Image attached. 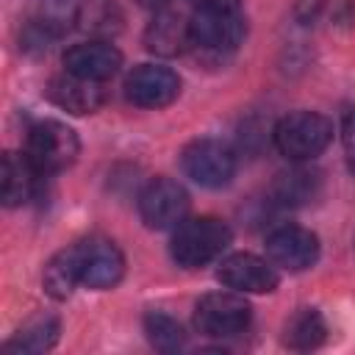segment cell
I'll return each mask as SVG.
<instances>
[{
  "label": "cell",
  "instance_id": "3957f363",
  "mask_svg": "<svg viewBox=\"0 0 355 355\" xmlns=\"http://www.w3.org/2000/svg\"><path fill=\"white\" fill-rule=\"evenodd\" d=\"M272 139L288 161H313L333 141V122L316 111H294L275 125Z\"/></svg>",
  "mask_w": 355,
  "mask_h": 355
},
{
  "label": "cell",
  "instance_id": "ac0fdd59",
  "mask_svg": "<svg viewBox=\"0 0 355 355\" xmlns=\"http://www.w3.org/2000/svg\"><path fill=\"white\" fill-rule=\"evenodd\" d=\"M327 336V324L316 308H300L286 322V344L294 349H311L319 347Z\"/></svg>",
  "mask_w": 355,
  "mask_h": 355
},
{
  "label": "cell",
  "instance_id": "30bf717a",
  "mask_svg": "<svg viewBox=\"0 0 355 355\" xmlns=\"http://www.w3.org/2000/svg\"><path fill=\"white\" fill-rule=\"evenodd\" d=\"M180 94V78L169 67L139 64L125 78V97L139 108H164Z\"/></svg>",
  "mask_w": 355,
  "mask_h": 355
},
{
  "label": "cell",
  "instance_id": "52a82bcc",
  "mask_svg": "<svg viewBox=\"0 0 355 355\" xmlns=\"http://www.w3.org/2000/svg\"><path fill=\"white\" fill-rule=\"evenodd\" d=\"M72 255H75L80 286H89V288L100 291V288H111L122 280L125 258H122V252L114 241L92 236V239H83V241L72 244Z\"/></svg>",
  "mask_w": 355,
  "mask_h": 355
},
{
  "label": "cell",
  "instance_id": "6da1fadb",
  "mask_svg": "<svg viewBox=\"0 0 355 355\" xmlns=\"http://www.w3.org/2000/svg\"><path fill=\"white\" fill-rule=\"evenodd\" d=\"M230 244V227L216 216L183 219L172 233V261L186 269H197L219 258Z\"/></svg>",
  "mask_w": 355,
  "mask_h": 355
},
{
  "label": "cell",
  "instance_id": "9c48e42d",
  "mask_svg": "<svg viewBox=\"0 0 355 355\" xmlns=\"http://www.w3.org/2000/svg\"><path fill=\"white\" fill-rule=\"evenodd\" d=\"M216 280L239 294H269L280 283L275 263L252 252H233L222 258L216 269Z\"/></svg>",
  "mask_w": 355,
  "mask_h": 355
},
{
  "label": "cell",
  "instance_id": "9a60e30c",
  "mask_svg": "<svg viewBox=\"0 0 355 355\" xmlns=\"http://www.w3.org/2000/svg\"><path fill=\"white\" fill-rule=\"evenodd\" d=\"M36 183H39V169L28 161V155L22 153H6L3 155V172H0V197L8 208L25 205L33 194H36Z\"/></svg>",
  "mask_w": 355,
  "mask_h": 355
},
{
  "label": "cell",
  "instance_id": "8fae6325",
  "mask_svg": "<svg viewBox=\"0 0 355 355\" xmlns=\"http://www.w3.org/2000/svg\"><path fill=\"white\" fill-rule=\"evenodd\" d=\"M266 258L288 272H305L319 261V239L300 225H283L266 236Z\"/></svg>",
  "mask_w": 355,
  "mask_h": 355
},
{
  "label": "cell",
  "instance_id": "e0dca14e",
  "mask_svg": "<svg viewBox=\"0 0 355 355\" xmlns=\"http://www.w3.org/2000/svg\"><path fill=\"white\" fill-rule=\"evenodd\" d=\"M42 283H44V291L53 297V300H67L75 286L80 283L78 277V266H75V255H72V247L55 252L47 266H44V275H42Z\"/></svg>",
  "mask_w": 355,
  "mask_h": 355
},
{
  "label": "cell",
  "instance_id": "d4e9b609",
  "mask_svg": "<svg viewBox=\"0 0 355 355\" xmlns=\"http://www.w3.org/2000/svg\"><path fill=\"white\" fill-rule=\"evenodd\" d=\"M197 8H214V11H236L239 0H191Z\"/></svg>",
  "mask_w": 355,
  "mask_h": 355
},
{
  "label": "cell",
  "instance_id": "44dd1931",
  "mask_svg": "<svg viewBox=\"0 0 355 355\" xmlns=\"http://www.w3.org/2000/svg\"><path fill=\"white\" fill-rule=\"evenodd\" d=\"M144 333H147L150 344H153L155 349H161V352H178V349H183V344H186L183 327H180L172 316H166V313H161V311H150V313L144 316Z\"/></svg>",
  "mask_w": 355,
  "mask_h": 355
},
{
  "label": "cell",
  "instance_id": "2e32d148",
  "mask_svg": "<svg viewBox=\"0 0 355 355\" xmlns=\"http://www.w3.org/2000/svg\"><path fill=\"white\" fill-rule=\"evenodd\" d=\"M75 28L108 42L122 31V8L114 0H83L75 8Z\"/></svg>",
  "mask_w": 355,
  "mask_h": 355
},
{
  "label": "cell",
  "instance_id": "7a4b0ae2",
  "mask_svg": "<svg viewBox=\"0 0 355 355\" xmlns=\"http://www.w3.org/2000/svg\"><path fill=\"white\" fill-rule=\"evenodd\" d=\"M244 33L247 25L239 11L197 8V14L189 19V50H194L197 58L222 61L239 50Z\"/></svg>",
  "mask_w": 355,
  "mask_h": 355
},
{
  "label": "cell",
  "instance_id": "ba28073f",
  "mask_svg": "<svg viewBox=\"0 0 355 355\" xmlns=\"http://www.w3.org/2000/svg\"><path fill=\"white\" fill-rule=\"evenodd\" d=\"M189 214V194L178 180L153 178L139 194V216L150 230L178 227Z\"/></svg>",
  "mask_w": 355,
  "mask_h": 355
},
{
  "label": "cell",
  "instance_id": "d6986e66",
  "mask_svg": "<svg viewBox=\"0 0 355 355\" xmlns=\"http://www.w3.org/2000/svg\"><path fill=\"white\" fill-rule=\"evenodd\" d=\"M55 341H58V322L53 316H42V319L28 322L11 341H6V349L36 355V352H47Z\"/></svg>",
  "mask_w": 355,
  "mask_h": 355
},
{
  "label": "cell",
  "instance_id": "5bb4252c",
  "mask_svg": "<svg viewBox=\"0 0 355 355\" xmlns=\"http://www.w3.org/2000/svg\"><path fill=\"white\" fill-rule=\"evenodd\" d=\"M144 47L164 58L189 50V19L166 8L155 11L150 25L144 28Z\"/></svg>",
  "mask_w": 355,
  "mask_h": 355
},
{
  "label": "cell",
  "instance_id": "4fadbf2b",
  "mask_svg": "<svg viewBox=\"0 0 355 355\" xmlns=\"http://www.w3.org/2000/svg\"><path fill=\"white\" fill-rule=\"evenodd\" d=\"M47 100L69 114L83 116V114L97 111L105 103V89L97 80H86L72 72H64L47 83Z\"/></svg>",
  "mask_w": 355,
  "mask_h": 355
},
{
  "label": "cell",
  "instance_id": "603a6c76",
  "mask_svg": "<svg viewBox=\"0 0 355 355\" xmlns=\"http://www.w3.org/2000/svg\"><path fill=\"white\" fill-rule=\"evenodd\" d=\"M55 39H58V28L53 25V19H33L22 31V47L31 50V53L47 50Z\"/></svg>",
  "mask_w": 355,
  "mask_h": 355
},
{
  "label": "cell",
  "instance_id": "484cf974",
  "mask_svg": "<svg viewBox=\"0 0 355 355\" xmlns=\"http://www.w3.org/2000/svg\"><path fill=\"white\" fill-rule=\"evenodd\" d=\"M139 6H144V8H155V11H161V8H166L172 0H136Z\"/></svg>",
  "mask_w": 355,
  "mask_h": 355
},
{
  "label": "cell",
  "instance_id": "7402d4cb",
  "mask_svg": "<svg viewBox=\"0 0 355 355\" xmlns=\"http://www.w3.org/2000/svg\"><path fill=\"white\" fill-rule=\"evenodd\" d=\"M347 0H297L294 14L302 25H319L327 19H338Z\"/></svg>",
  "mask_w": 355,
  "mask_h": 355
},
{
  "label": "cell",
  "instance_id": "5b68a950",
  "mask_svg": "<svg viewBox=\"0 0 355 355\" xmlns=\"http://www.w3.org/2000/svg\"><path fill=\"white\" fill-rule=\"evenodd\" d=\"M183 172L202 189H222L236 175V153L219 139H194L180 153Z\"/></svg>",
  "mask_w": 355,
  "mask_h": 355
},
{
  "label": "cell",
  "instance_id": "7c38bea8",
  "mask_svg": "<svg viewBox=\"0 0 355 355\" xmlns=\"http://www.w3.org/2000/svg\"><path fill=\"white\" fill-rule=\"evenodd\" d=\"M64 67H67V72H72V75H78V78L105 83L108 78H114V75L119 72V67H122V53H119L111 42L92 39V42L72 44V47L64 53Z\"/></svg>",
  "mask_w": 355,
  "mask_h": 355
},
{
  "label": "cell",
  "instance_id": "277c9868",
  "mask_svg": "<svg viewBox=\"0 0 355 355\" xmlns=\"http://www.w3.org/2000/svg\"><path fill=\"white\" fill-rule=\"evenodd\" d=\"M78 153H80L78 133L69 125L58 122V119L36 122L28 130L25 155L39 169V175H53V172H61V169L72 166Z\"/></svg>",
  "mask_w": 355,
  "mask_h": 355
},
{
  "label": "cell",
  "instance_id": "cb8c5ba5",
  "mask_svg": "<svg viewBox=\"0 0 355 355\" xmlns=\"http://www.w3.org/2000/svg\"><path fill=\"white\" fill-rule=\"evenodd\" d=\"M341 141H344V155H347V166L355 178V108H349L344 114L341 122Z\"/></svg>",
  "mask_w": 355,
  "mask_h": 355
},
{
  "label": "cell",
  "instance_id": "ffe728a7",
  "mask_svg": "<svg viewBox=\"0 0 355 355\" xmlns=\"http://www.w3.org/2000/svg\"><path fill=\"white\" fill-rule=\"evenodd\" d=\"M319 178L308 169H291L275 180V200L280 205H302L316 194Z\"/></svg>",
  "mask_w": 355,
  "mask_h": 355
},
{
  "label": "cell",
  "instance_id": "8992f818",
  "mask_svg": "<svg viewBox=\"0 0 355 355\" xmlns=\"http://www.w3.org/2000/svg\"><path fill=\"white\" fill-rule=\"evenodd\" d=\"M252 319V308L239 291H214L205 294L194 308V324L211 338H227L244 333Z\"/></svg>",
  "mask_w": 355,
  "mask_h": 355
}]
</instances>
